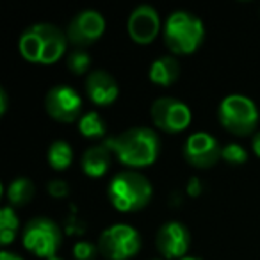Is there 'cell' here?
<instances>
[{
    "label": "cell",
    "mask_w": 260,
    "mask_h": 260,
    "mask_svg": "<svg viewBox=\"0 0 260 260\" xmlns=\"http://www.w3.org/2000/svg\"><path fill=\"white\" fill-rule=\"evenodd\" d=\"M148 77L153 84L157 86L168 87L180 77V62L171 55H162V57L155 59L148 70Z\"/></svg>",
    "instance_id": "16"
},
{
    "label": "cell",
    "mask_w": 260,
    "mask_h": 260,
    "mask_svg": "<svg viewBox=\"0 0 260 260\" xmlns=\"http://www.w3.org/2000/svg\"><path fill=\"white\" fill-rule=\"evenodd\" d=\"M221 159L226 160L228 164H244L248 160V152L242 145L239 143H228L223 146V152H221Z\"/></svg>",
    "instance_id": "22"
},
{
    "label": "cell",
    "mask_w": 260,
    "mask_h": 260,
    "mask_svg": "<svg viewBox=\"0 0 260 260\" xmlns=\"http://www.w3.org/2000/svg\"><path fill=\"white\" fill-rule=\"evenodd\" d=\"M111 205L119 212H138L145 209L153 196L152 182L134 170L119 171L111 178L107 187Z\"/></svg>",
    "instance_id": "3"
},
{
    "label": "cell",
    "mask_w": 260,
    "mask_h": 260,
    "mask_svg": "<svg viewBox=\"0 0 260 260\" xmlns=\"http://www.w3.org/2000/svg\"><path fill=\"white\" fill-rule=\"evenodd\" d=\"M105 145L128 168H146L157 160L160 152V139L150 126H132L109 138Z\"/></svg>",
    "instance_id": "1"
},
{
    "label": "cell",
    "mask_w": 260,
    "mask_h": 260,
    "mask_svg": "<svg viewBox=\"0 0 260 260\" xmlns=\"http://www.w3.org/2000/svg\"><path fill=\"white\" fill-rule=\"evenodd\" d=\"M48 164H50L54 170L62 171L66 168L72 166L73 162V148L68 141L64 139H55L50 146H48V153H47Z\"/></svg>",
    "instance_id": "18"
},
{
    "label": "cell",
    "mask_w": 260,
    "mask_h": 260,
    "mask_svg": "<svg viewBox=\"0 0 260 260\" xmlns=\"http://www.w3.org/2000/svg\"><path fill=\"white\" fill-rule=\"evenodd\" d=\"M105 32V18L96 9H82L79 11L66 27L68 41L77 48L89 47L96 43Z\"/></svg>",
    "instance_id": "10"
},
{
    "label": "cell",
    "mask_w": 260,
    "mask_h": 260,
    "mask_svg": "<svg viewBox=\"0 0 260 260\" xmlns=\"http://www.w3.org/2000/svg\"><path fill=\"white\" fill-rule=\"evenodd\" d=\"M0 260H23V258L20 255H16V253L2 249V251H0Z\"/></svg>",
    "instance_id": "27"
},
{
    "label": "cell",
    "mask_w": 260,
    "mask_h": 260,
    "mask_svg": "<svg viewBox=\"0 0 260 260\" xmlns=\"http://www.w3.org/2000/svg\"><path fill=\"white\" fill-rule=\"evenodd\" d=\"M23 248L40 258H52L62 244V232L50 217H32L23 226Z\"/></svg>",
    "instance_id": "6"
},
{
    "label": "cell",
    "mask_w": 260,
    "mask_h": 260,
    "mask_svg": "<svg viewBox=\"0 0 260 260\" xmlns=\"http://www.w3.org/2000/svg\"><path fill=\"white\" fill-rule=\"evenodd\" d=\"M79 132L87 139H98L104 138L107 132V125L102 119V116L96 111L84 112L79 119Z\"/></svg>",
    "instance_id": "20"
},
{
    "label": "cell",
    "mask_w": 260,
    "mask_h": 260,
    "mask_svg": "<svg viewBox=\"0 0 260 260\" xmlns=\"http://www.w3.org/2000/svg\"><path fill=\"white\" fill-rule=\"evenodd\" d=\"M180 260H202V258H198V256H192V255H185V256H182Z\"/></svg>",
    "instance_id": "29"
},
{
    "label": "cell",
    "mask_w": 260,
    "mask_h": 260,
    "mask_svg": "<svg viewBox=\"0 0 260 260\" xmlns=\"http://www.w3.org/2000/svg\"><path fill=\"white\" fill-rule=\"evenodd\" d=\"M34 192H36V187H34L32 180L27 177H18L9 182L8 189H6V198L11 207H23L32 202Z\"/></svg>",
    "instance_id": "17"
},
{
    "label": "cell",
    "mask_w": 260,
    "mask_h": 260,
    "mask_svg": "<svg viewBox=\"0 0 260 260\" xmlns=\"http://www.w3.org/2000/svg\"><path fill=\"white\" fill-rule=\"evenodd\" d=\"M48 194L52 198H68L70 196V185L66 180H61V178H54V180L48 182L47 185Z\"/></svg>",
    "instance_id": "24"
},
{
    "label": "cell",
    "mask_w": 260,
    "mask_h": 260,
    "mask_svg": "<svg viewBox=\"0 0 260 260\" xmlns=\"http://www.w3.org/2000/svg\"><path fill=\"white\" fill-rule=\"evenodd\" d=\"M112 162V152L105 143L93 145L82 153L80 157V166L82 171L91 178H100L109 171Z\"/></svg>",
    "instance_id": "15"
},
{
    "label": "cell",
    "mask_w": 260,
    "mask_h": 260,
    "mask_svg": "<svg viewBox=\"0 0 260 260\" xmlns=\"http://www.w3.org/2000/svg\"><path fill=\"white\" fill-rule=\"evenodd\" d=\"M223 146L217 143V139L209 132H192L184 145V157L191 166L198 170H209L214 164L221 160Z\"/></svg>",
    "instance_id": "11"
},
{
    "label": "cell",
    "mask_w": 260,
    "mask_h": 260,
    "mask_svg": "<svg viewBox=\"0 0 260 260\" xmlns=\"http://www.w3.org/2000/svg\"><path fill=\"white\" fill-rule=\"evenodd\" d=\"M185 191H187V194L191 196V198H198L203 192V184H202V180H200V177L189 178L187 185H185Z\"/></svg>",
    "instance_id": "25"
},
{
    "label": "cell",
    "mask_w": 260,
    "mask_h": 260,
    "mask_svg": "<svg viewBox=\"0 0 260 260\" xmlns=\"http://www.w3.org/2000/svg\"><path fill=\"white\" fill-rule=\"evenodd\" d=\"M66 66L75 75H86L91 68V55L82 48H75L66 55Z\"/></svg>",
    "instance_id": "21"
},
{
    "label": "cell",
    "mask_w": 260,
    "mask_h": 260,
    "mask_svg": "<svg viewBox=\"0 0 260 260\" xmlns=\"http://www.w3.org/2000/svg\"><path fill=\"white\" fill-rule=\"evenodd\" d=\"M251 148H253V152H255V155L260 157V130L256 132L255 136H253V139H251Z\"/></svg>",
    "instance_id": "28"
},
{
    "label": "cell",
    "mask_w": 260,
    "mask_h": 260,
    "mask_svg": "<svg viewBox=\"0 0 260 260\" xmlns=\"http://www.w3.org/2000/svg\"><path fill=\"white\" fill-rule=\"evenodd\" d=\"M164 43L175 55H189L200 48L205 38L203 22L191 11L178 9L166 18L162 27Z\"/></svg>",
    "instance_id": "4"
},
{
    "label": "cell",
    "mask_w": 260,
    "mask_h": 260,
    "mask_svg": "<svg viewBox=\"0 0 260 260\" xmlns=\"http://www.w3.org/2000/svg\"><path fill=\"white\" fill-rule=\"evenodd\" d=\"M20 230V221L15 209L6 205L0 209V242L2 246H9L16 239Z\"/></svg>",
    "instance_id": "19"
},
{
    "label": "cell",
    "mask_w": 260,
    "mask_h": 260,
    "mask_svg": "<svg viewBox=\"0 0 260 260\" xmlns=\"http://www.w3.org/2000/svg\"><path fill=\"white\" fill-rule=\"evenodd\" d=\"M48 260H62V258H61V256L55 255V256H52V258H48Z\"/></svg>",
    "instance_id": "30"
},
{
    "label": "cell",
    "mask_w": 260,
    "mask_h": 260,
    "mask_svg": "<svg viewBox=\"0 0 260 260\" xmlns=\"http://www.w3.org/2000/svg\"><path fill=\"white\" fill-rule=\"evenodd\" d=\"M45 109L48 116L59 123H72L82 116V98L66 84H57L47 93Z\"/></svg>",
    "instance_id": "9"
},
{
    "label": "cell",
    "mask_w": 260,
    "mask_h": 260,
    "mask_svg": "<svg viewBox=\"0 0 260 260\" xmlns=\"http://www.w3.org/2000/svg\"><path fill=\"white\" fill-rule=\"evenodd\" d=\"M84 87H86L87 98L100 107H107V105L114 104L119 96L118 80L107 70H93L87 73Z\"/></svg>",
    "instance_id": "14"
},
{
    "label": "cell",
    "mask_w": 260,
    "mask_h": 260,
    "mask_svg": "<svg viewBox=\"0 0 260 260\" xmlns=\"http://www.w3.org/2000/svg\"><path fill=\"white\" fill-rule=\"evenodd\" d=\"M8 105H9L8 91H6L4 87H0V114H2V116L8 112Z\"/></svg>",
    "instance_id": "26"
},
{
    "label": "cell",
    "mask_w": 260,
    "mask_h": 260,
    "mask_svg": "<svg viewBox=\"0 0 260 260\" xmlns=\"http://www.w3.org/2000/svg\"><path fill=\"white\" fill-rule=\"evenodd\" d=\"M126 30L138 45H150L160 32V16L155 8L141 4L130 13Z\"/></svg>",
    "instance_id": "13"
},
{
    "label": "cell",
    "mask_w": 260,
    "mask_h": 260,
    "mask_svg": "<svg viewBox=\"0 0 260 260\" xmlns=\"http://www.w3.org/2000/svg\"><path fill=\"white\" fill-rule=\"evenodd\" d=\"M20 54L34 64H54L68 48V36L61 27L40 22L27 27L18 41Z\"/></svg>",
    "instance_id": "2"
},
{
    "label": "cell",
    "mask_w": 260,
    "mask_h": 260,
    "mask_svg": "<svg viewBox=\"0 0 260 260\" xmlns=\"http://www.w3.org/2000/svg\"><path fill=\"white\" fill-rule=\"evenodd\" d=\"M152 121L162 132L178 134L191 125L192 112L189 105L173 96H160L150 107Z\"/></svg>",
    "instance_id": "8"
},
{
    "label": "cell",
    "mask_w": 260,
    "mask_h": 260,
    "mask_svg": "<svg viewBox=\"0 0 260 260\" xmlns=\"http://www.w3.org/2000/svg\"><path fill=\"white\" fill-rule=\"evenodd\" d=\"M98 249L107 260H128L141 249V235L132 224L114 223L100 234Z\"/></svg>",
    "instance_id": "7"
},
{
    "label": "cell",
    "mask_w": 260,
    "mask_h": 260,
    "mask_svg": "<svg viewBox=\"0 0 260 260\" xmlns=\"http://www.w3.org/2000/svg\"><path fill=\"white\" fill-rule=\"evenodd\" d=\"M96 251H100L98 244H93L89 241H79L73 246V256H75V260H93Z\"/></svg>",
    "instance_id": "23"
},
{
    "label": "cell",
    "mask_w": 260,
    "mask_h": 260,
    "mask_svg": "<svg viewBox=\"0 0 260 260\" xmlns=\"http://www.w3.org/2000/svg\"><path fill=\"white\" fill-rule=\"evenodd\" d=\"M217 118L224 128L234 136H249L258 125V107L249 96L232 93L221 100Z\"/></svg>",
    "instance_id": "5"
},
{
    "label": "cell",
    "mask_w": 260,
    "mask_h": 260,
    "mask_svg": "<svg viewBox=\"0 0 260 260\" xmlns=\"http://www.w3.org/2000/svg\"><path fill=\"white\" fill-rule=\"evenodd\" d=\"M189 244H191V234L189 228L180 221H168L157 230L155 248L164 258L180 260L187 255Z\"/></svg>",
    "instance_id": "12"
}]
</instances>
